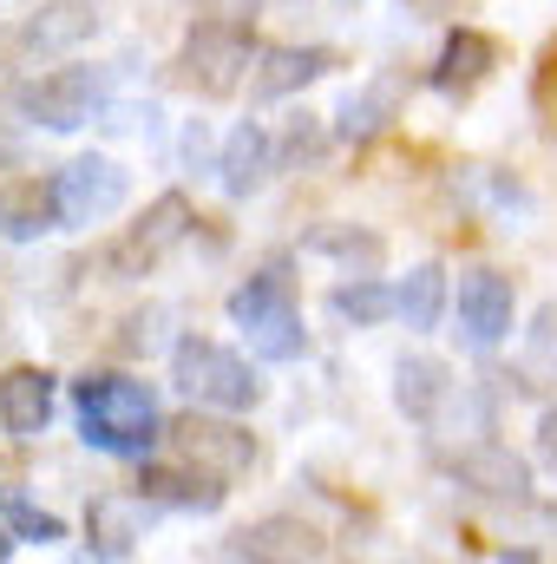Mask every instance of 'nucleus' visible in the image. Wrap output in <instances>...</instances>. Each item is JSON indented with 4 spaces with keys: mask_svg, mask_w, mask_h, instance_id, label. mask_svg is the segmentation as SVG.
<instances>
[{
    "mask_svg": "<svg viewBox=\"0 0 557 564\" xmlns=\"http://www.w3.org/2000/svg\"><path fill=\"white\" fill-rule=\"evenodd\" d=\"M73 414H79V440L106 459H151V446L164 440V414L157 394L119 375V368H92L73 381Z\"/></svg>",
    "mask_w": 557,
    "mask_h": 564,
    "instance_id": "obj_1",
    "label": "nucleus"
},
{
    "mask_svg": "<svg viewBox=\"0 0 557 564\" xmlns=\"http://www.w3.org/2000/svg\"><path fill=\"white\" fill-rule=\"evenodd\" d=\"M256 53H263V46H256L250 20L210 13V20H197V26L184 33V46H177V59H171V79H177L184 93H197V99H230V93L250 79Z\"/></svg>",
    "mask_w": 557,
    "mask_h": 564,
    "instance_id": "obj_2",
    "label": "nucleus"
},
{
    "mask_svg": "<svg viewBox=\"0 0 557 564\" xmlns=\"http://www.w3.org/2000/svg\"><path fill=\"white\" fill-rule=\"evenodd\" d=\"M7 106L40 126V132H79V126H99L106 106H112V73L106 66H53V73H33V79H13L7 86Z\"/></svg>",
    "mask_w": 557,
    "mask_h": 564,
    "instance_id": "obj_3",
    "label": "nucleus"
},
{
    "mask_svg": "<svg viewBox=\"0 0 557 564\" xmlns=\"http://www.w3.org/2000/svg\"><path fill=\"white\" fill-rule=\"evenodd\" d=\"M230 322L243 328L250 355L256 361H302L308 355V328H302V308H295V282L282 263H263L250 282L230 289Z\"/></svg>",
    "mask_w": 557,
    "mask_h": 564,
    "instance_id": "obj_4",
    "label": "nucleus"
},
{
    "mask_svg": "<svg viewBox=\"0 0 557 564\" xmlns=\"http://www.w3.org/2000/svg\"><path fill=\"white\" fill-rule=\"evenodd\" d=\"M171 388L190 408H223V414H250L263 401V375L210 335H177L171 341Z\"/></svg>",
    "mask_w": 557,
    "mask_h": 564,
    "instance_id": "obj_5",
    "label": "nucleus"
},
{
    "mask_svg": "<svg viewBox=\"0 0 557 564\" xmlns=\"http://www.w3.org/2000/svg\"><path fill=\"white\" fill-rule=\"evenodd\" d=\"M92 33H99V7L92 0H46V7H33V13H20V20L0 26V73L66 59Z\"/></svg>",
    "mask_w": 557,
    "mask_h": 564,
    "instance_id": "obj_6",
    "label": "nucleus"
},
{
    "mask_svg": "<svg viewBox=\"0 0 557 564\" xmlns=\"http://www.w3.org/2000/svg\"><path fill=\"white\" fill-rule=\"evenodd\" d=\"M164 446H171V459H184L197 473H217V479H243L256 466L250 426L237 414H223V408H190L184 421L164 426Z\"/></svg>",
    "mask_w": 557,
    "mask_h": 564,
    "instance_id": "obj_7",
    "label": "nucleus"
},
{
    "mask_svg": "<svg viewBox=\"0 0 557 564\" xmlns=\"http://www.w3.org/2000/svg\"><path fill=\"white\" fill-rule=\"evenodd\" d=\"M184 237H190V197H184V191H164V197L144 204L139 224H125L119 243H106L99 263H106V276L112 282H139L144 270H157Z\"/></svg>",
    "mask_w": 557,
    "mask_h": 564,
    "instance_id": "obj_8",
    "label": "nucleus"
},
{
    "mask_svg": "<svg viewBox=\"0 0 557 564\" xmlns=\"http://www.w3.org/2000/svg\"><path fill=\"white\" fill-rule=\"evenodd\" d=\"M125 197H132V177H125V164H119V158L86 151V158H73V164H59V171H53L59 230H92V224H106L112 210H125Z\"/></svg>",
    "mask_w": 557,
    "mask_h": 564,
    "instance_id": "obj_9",
    "label": "nucleus"
},
{
    "mask_svg": "<svg viewBox=\"0 0 557 564\" xmlns=\"http://www.w3.org/2000/svg\"><path fill=\"white\" fill-rule=\"evenodd\" d=\"M452 315H459V335H466V348L492 355V348L512 335V322H518V289H512V276H505V270H492V263H479V270H459Z\"/></svg>",
    "mask_w": 557,
    "mask_h": 564,
    "instance_id": "obj_10",
    "label": "nucleus"
},
{
    "mask_svg": "<svg viewBox=\"0 0 557 564\" xmlns=\"http://www.w3.org/2000/svg\"><path fill=\"white\" fill-rule=\"evenodd\" d=\"M452 479L479 499H499V506H532V466L525 453H512L505 440H466L452 459Z\"/></svg>",
    "mask_w": 557,
    "mask_h": 564,
    "instance_id": "obj_11",
    "label": "nucleus"
},
{
    "mask_svg": "<svg viewBox=\"0 0 557 564\" xmlns=\"http://www.w3.org/2000/svg\"><path fill=\"white\" fill-rule=\"evenodd\" d=\"M164 506L132 486V492H99L92 499V512H86V552L92 558H132V545L144 539V525L157 519Z\"/></svg>",
    "mask_w": 557,
    "mask_h": 564,
    "instance_id": "obj_12",
    "label": "nucleus"
},
{
    "mask_svg": "<svg viewBox=\"0 0 557 564\" xmlns=\"http://www.w3.org/2000/svg\"><path fill=\"white\" fill-rule=\"evenodd\" d=\"M335 66H341L335 46H263L256 66H250V99L256 106H276L288 93H308L315 79H328Z\"/></svg>",
    "mask_w": 557,
    "mask_h": 564,
    "instance_id": "obj_13",
    "label": "nucleus"
},
{
    "mask_svg": "<svg viewBox=\"0 0 557 564\" xmlns=\"http://www.w3.org/2000/svg\"><path fill=\"white\" fill-rule=\"evenodd\" d=\"M276 139H270V126L263 119H243V126H230L223 132V151H217V184H223V197H256L270 177H276Z\"/></svg>",
    "mask_w": 557,
    "mask_h": 564,
    "instance_id": "obj_14",
    "label": "nucleus"
},
{
    "mask_svg": "<svg viewBox=\"0 0 557 564\" xmlns=\"http://www.w3.org/2000/svg\"><path fill=\"white\" fill-rule=\"evenodd\" d=\"M53 401H59V375H46V368H7L0 375V433L7 440H40L53 426Z\"/></svg>",
    "mask_w": 557,
    "mask_h": 564,
    "instance_id": "obj_15",
    "label": "nucleus"
},
{
    "mask_svg": "<svg viewBox=\"0 0 557 564\" xmlns=\"http://www.w3.org/2000/svg\"><path fill=\"white\" fill-rule=\"evenodd\" d=\"M139 486L164 506V512H217L223 499H230V479H217V473H197V466H184V459H144Z\"/></svg>",
    "mask_w": 557,
    "mask_h": 564,
    "instance_id": "obj_16",
    "label": "nucleus"
},
{
    "mask_svg": "<svg viewBox=\"0 0 557 564\" xmlns=\"http://www.w3.org/2000/svg\"><path fill=\"white\" fill-rule=\"evenodd\" d=\"M328 545H321V532L315 525H302V519H256V525H243V532H230L223 539V558H282V564H302V558H321Z\"/></svg>",
    "mask_w": 557,
    "mask_h": 564,
    "instance_id": "obj_17",
    "label": "nucleus"
},
{
    "mask_svg": "<svg viewBox=\"0 0 557 564\" xmlns=\"http://www.w3.org/2000/svg\"><path fill=\"white\" fill-rule=\"evenodd\" d=\"M499 66V46H492V33H479V26H452L446 40H439V59H433V93H446V99H466L485 73Z\"/></svg>",
    "mask_w": 557,
    "mask_h": 564,
    "instance_id": "obj_18",
    "label": "nucleus"
},
{
    "mask_svg": "<svg viewBox=\"0 0 557 564\" xmlns=\"http://www.w3.org/2000/svg\"><path fill=\"white\" fill-rule=\"evenodd\" d=\"M46 230H59V204H53V177H7L0 184V237L7 243H40Z\"/></svg>",
    "mask_w": 557,
    "mask_h": 564,
    "instance_id": "obj_19",
    "label": "nucleus"
},
{
    "mask_svg": "<svg viewBox=\"0 0 557 564\" xmlns=\"http://www.w3.org/2000/svg\"><path fill=\"white\" fill-rule=\"evenodd\" d=\"M401 73H381V79H368L361 93H348V106L335 112V139L341 144H374L387 126H394V112H401Z\"/></svg>",
    "mask_w": 557,
    "mask_h": 564,
    "instance_id": "obj_20",
    "label": "nucleus"
},
{
    "mask_svg": "<svg viewBox=\"0 0 557 564\" xmlns=\"http://www.w3.org/2000/svg\"><path fill=\"white\" fill-rule=\"evenodd\" d=\"M302 250H308V257H335L348 276H381V263H387V237L354 230V224H315V230L302 237Z\"/></svg>",
    "mask_w": 557,
    "mask_h": 564,
    "instance_id": "obj_21",
    "label": "nucleus"
},
{
    "mask_svg": "<svg viewBox=\"0 0 557 564\" xmlns=\"http://www.w3.org/2000/svg\"><path fill=\"white\" fill-rule=\"evenodd\" d=\"M446 394H452V368H446V361H433V355H407V361L394 368V408H401L414 426L433 421Z\"/></svg>",
    "mask_w": 557,
    "mask_h": 564,
    "instance_id": "obj_22",
    "label": "nucleus"
},
{
    "mask_svg": "<svg viewBox=\"0 0 557 564\" xmlns=\"http://www.w3.org/2000/svg\"><path fill=\"white\" fill-rule=\"evenodd\" d=\"M328 315L348 322V328H381L401 315V289L381 276H354V282H335L328 289Z\"/></svg>",
    "mask_w": 557,
    "mask_h": 564,
    "instance_id": "obj_23",
    "label": "nucleus"
},
{
    "mask_svg": "<svg viewBox=\"0 0 557 564\" xmlns=\"http://www.w3.org/2000/svg\"><path fill=\"white\" fill-rule=\"evenodd\" d=\"M426 433H439V440H485L492 433V394L485 388H472V381H452V394L439 401V414L426 421Z\"/></svg>",
    "mask_w": 557,
    "mask_h": 564,
    "instance_id": "obj_24",
    "label": "nucleus"
},
{
    "mask_svg": "<svg viewBox=\"0 0 557 564\" xmlns=\"http://www.w3.org/2000/svg\"><path fill=\"white\" fill-rule=\"evenodd\" d=\"M446 302H452V289H446V270H439V263L407 270V282H401V322H407L414 335H433V328H439Z\"/></svg>",
    "mask_w": 557,
    "mask_h": 564,
    "instance_id": "obj_25",
    "label": "nucleus"
},
{
    "mask_svg": "<svg viewBox=\"0 0 557 564\" xmlns=\"http://www.w3.org/2000/svg\"><path fill=\"white\" fill-rule=\"evenodd\" d=\"M0 525H7L13 539H26V545H59V539H66V519L46 512V506H33L20 486H0Z\"/></svg>",
    "mask_w": 557,
    "mask_h": 564,
    "instance_id": "obj_26",
    "label": "nucleus"
},
{
    "mask_svg": "<svg viewBox=\"0 0 557 564\" xmlns=\"http://www.w3.org/2000/svg\"><path fill=\"white\" fill-rule=\"evenodd\" d=\"M518 368H525V388H545V381H557V302H545V308L532 315Z\"/></svg>",
    "mask_w": 557,
    "mask_h": 564,
    "instance_id": "obj_27",
    "label": "nucleus"
},
{
    "mask_svg": "<svg viewBox=\"0 0 557 564\" xmlns=\"http://www.w3.org/2000/svg\"><path fill=\"white\" fill-rule=\"evenodd\" d=\"M459 184H466V191H472V197H479L492 217H525V210H532V191H525V184H512L505 171H485V164H472Z\"/></svg>",
    "mask_w": 557,
    "mask_h": 564,
    "instance_id": "obj_28",
    "label": "nucleus"
},
{
    "mask_svg": "<svg viewBox=\"0 0 557 564\" xmlns=\"http://www.w3.org/2000/svg\"><path fill=\"white\" fill-rule=\"evenodd\" d=\"M315 151H321V126H315L308 112H302V119H288V132L276 139V164L288 171L295 158H315Z\"/></svg>",
    "mask_w": 557,
    "mask_h": 564,
    "instance_id": "obj_29",
    "label": "nucleus"
},
{
    "mask_svg": "<svg viewBox=\"0 0 557 564\" xmlns=\"http://www.w3.org/2000/svg\"><path fill=\"white\" fill-rule=\"evenodd\" d=\"M26 158V119L7 106V93H0V164H20Z\"/></svg>",
    "mask_w": 557,
    "mask_h": 564,
    "instance_id": "obj_30",
    "label": "nucleus"
},
{
    "mask_svg": "<svg viewBox=\"0 0 557 564\" xmlns=\"http://www.w3.org/2000/svg\"><path fill=\"white\" fill-rule=\"evenodd\" d=\"M217 151H223V144H210V126H204V119H190V132H184V164L217 171Z\"/></svg>",
    "mask_w": 557,
    "mask_h": 564,
    "instance_id": "obj_31",
    "label": "nucleus"
},
{
    "mask_svg": "<svg viewBox=\"0 0 557 564\" xmlns=\"http://www.w3.org/2000/svg\"><path fill=\"white\" fill-rule=\"evenodd\" d=\"M157 322H164V308H144V315L125 322V328H132V335H125V348H132V355H151V348H157Z\"/></svg>",
    "mask_w": 557,
    "mask_h": 564,
    "instance_id": "obj_32",
    "label": "nucleus"
},
{
    "mask_svg": "<svg viewBox=\"0 0 557 564\" xmlns=\"http://www.w3.org/2000/svg\"><path fill=\"white\" fill-rule=\"evenodd\" d=\"M538 459H545V473H557V408L538 414Z\"/></svg>",
    "mask_w": 557,
    "mask_h": 564,
    "instance_id": "obj_33",
    "label": "nucleus"
},
{
    "mask_svg": "<svg viewBox=\"0 0 557 564\" xmlns=\"http://www.w3.org/2000/svg\"><path fill=\"white\" fill-rule=\"evenodd\" d=\"M407 7H419V13H446L452 0H407Z\"/></svg>",
    "mask_w": 557,
    "mask_h": 564,
    "instance_id": "obj_34",
    "label": "nucleus"
},
{
    "mask_svg": "<svg viewBox=\"0 0 557 564\" xmlns=\"http://www.w3.org/2000/svg\"><path fill=\"white\" fill-rule=\"evenodd\" d=\"M13 558V532H0V564Z\"/></svg>",
    "mask_w": 557,
    "mask_h": 564,
    "instance_id": "obj_35",
    "label": "nucleus"
},
{
    "mask_svg": "<svg viewBox=\"0 0 557 564\" xmlns=\"http://www.w3.org/2000/svg\"><path fill=\"white\" fill-rule=\"evenodd\" d=\"M190 7H217V0H190Z\"/></svg>",
    "mask_w": 557,
    "mask_h": 564,
    "instance_id": "obj_36",
    "label": "nucleus"
}]
</instances>
